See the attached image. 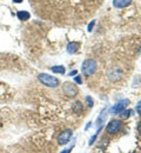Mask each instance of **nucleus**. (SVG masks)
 I'll return each instance as SVG.
<instances>
[{"instance_id": "nucleus-1", "label": "nucleus", "mask_w": 141, "mask_h": 153, "mask_svg": "<svg viewBox=\"0 0 141 153\" xmlns=\"http://www.w3.org/2000/svg\"><path fill=\"white\" fill-rule=\"evenodd\" d=\"M98 65L94 59H86L81 65V73L83 76H92L97 72Z\"/></svg>"}, {"instance_id": "nucleus-2", "label": "nucleus", "mask_w": 141, "mask_h": 153, "mask_svg": "<svg viewBox=\"0 0 141 153\" xmlns=\"http://www.w3.org/2000/svg\"><path fill=\"white\" fill-rule=\"evenodd\" d=\"M38 80L40 81L44 86H47V87H52V88H55L60 85V80L58 78L53 76H49L47 73H40L38 76Z\"/></svg>"}, {"instance_id": "nucleus-3", "label": "nucleus", "mask_w": 141, "mask_h": 153, "mask_svg": "<svg viewBox=\"0 0 141 153\" xmlns=\"http://www.w3.org/2000/svg\"><path fill=\"white\" fill-rule=\"evenodd\" d=\"M128 105H129V99H122V100H120V101H118L115 105H113V106L108 110V112H109V114L111 115L120 114L123 110L127 108Z\"/></svg>"}, {"instance_id": "nucleus-4", "label": "nucleus", "mask_w": 141, "mask_h": 153, "mask_svg": "<svg viewBox=\"0 0 141 153\" xmlns=\"http://www.w3.org/2000/svg\"><path fill=\"white\" fill-rule=\"evenodd\" d=\"M62 92L63 94L68 98H74V97L78 96V87L75 86V84L73 82H65L63 86H62Z\"/></svg>"}, {"instance_id": "nucleus-5", "label": "nucleus", "mask_w": 141, "mask_h": 153, "mask_svg": "<svg viewBox=\"0 0 141 153\" xmlns=\"http://www.w3.org/2000/svg\"><path fill=\"white\" fill-rule=\"evenodd\" d=\"M121 127H122V123H121V120L113 119V120H111V121L107 124L106 130H107V133L115 134V133H118V132L120 131Z\"/></svg>"}, {"instance_id": "nucleus-6", "label": "nucleus", "mask_w": 141, "mask_h": 153, "mask_svg": "<svg viewBox=\"0 0 141 153\" xmlns=\"http://www.w3.org/2000/svg\"><path fill=\"white\" fill-rule=\"evenodd\" d=\"M73 135L72 130H65L58 135V144L59 145H66L67 143H69L71 138Z\"/></svg>"}, {"instance_id": "nucleus-7", "label": "nucleus", "mask_w": 141, "mask_h": 153, "mask_svg": "<svg viewBox=\"0 0 141 153\" xmlns=\"http://www.w3.org/2000/svg\"><path fill=\"white\" fill-rule=\"evenodd\" d=\"M107 114H108V108L105 107V108L100 112V114H99V117H98V119H97V127H98V128H102L103 124L106 123Z\"/></svg>"}, {"instance_id": "nucleus-8", "label": "nucleus", "mask_w": 141, "mask_h": 153, "mask_svg": "<svg viewBox=\"0 0 141 153\" xmlns=\"http://www.w3.org/2000/svg\"><path fill=\"white\" fill-rule=\"evenodd\" d=\"M79 48H80V42H78V41H71L67 45V53L74 54V53H77L79 51Z\"/></svg>"}, {"instance_id": "nucleus-9", "label": "nucleus", "mask_w": 141, "mask_h": 153, "mask_svg": "<svg viewBox=\"0 0 141 153\" xmlns=\"http://www.w3.org/2000/svg\"><path fill=\"white\" fill-rule=\"evenodd\" d=\"M133 0H113V6L115 8H125L132 4Z\"/></svg>"}, {"instance_id": "nucleus-10", "label": "nucleus", "mask_w": 141, "mask_h": 153, "mask_svg": "<svg viewBox=\"0 0 141 153\" xmlns=\"http://www.w3.org/2000/svg\"><path fill=\"white\" fill-rule=\"evenodd\" d=\"M51 71L53 73H57V74H65V67L62 65H58V66H52L51 67Z\"/></svg>"}, {"instance_id": "nucleus-11", "label": "nucleus", "mask_w": 141, "mask_h": 153, "mask_svg": "<svg viewBox=\"0 0 141 153\" xmlns=\"http://www.w3.org/2000/svg\"><path fill=\"white\" fill-rule=\"evenodd\" d=\"M17 16H18V19L19 20H28L31 18V14L27 11H19Z\"/></svg>"}, {"instance_id": "nucleus-12", "label": "nucleus", "mask_w": 141, "mask_h": 153, "mask_svg": "<svg viewBox=\"0 0 141 153\" xmlns=\"http://www.w3.org/2000/svg\"><path fill=\"white\" fill-rule=\"evenodd\" d=\"M73 111H74L77 114H79L80 112H82V104H81L80 101H77V102L73 105Z\"/></svg>"}, {"instance_id": "nucleus-13", "label": "nucleus", "mask_w": 141, "mask_h": 153, "mask_svg": "<svg viewBox=\"0 0 141 153\" xmlns=\"http://www.w3.org/2000/svg\"><path fill=\"white\" fill-rule=\"evenodd\" d=\"M100 132H101V128H98V131L95 132V134H94V135H92V137L89 138V141H88V145H89V146H92V145L95 143V140H97V138H98V135H99Z\"/></svg>"}, {"instance_id": "nucleus-14", "label": "nucleus", "mask_w": 141, "mask_h": 153, "mask_svg": "<svg viewBox=\"0 0 141 153\" xmlns=\"http://www.w3.org/2000/svg\"><path fill=\"white\" fill-rule=\"evenodd\" d=\"M132 113H133L132 110H123L120 113V117L122 119H127V118H129V115L132 114Z\"/></svg>"}, {"instance_id": "nucleus-15", "label": "nucleus", "mask_w": 141, "mask_h": 153, "mask_svg": "<svg viewBox=\"0 0 141 153\" xmlns=\"http://www.w3.org/2000/svg\"><path fill=\"white\" fill-rule=\"evenodd\" d=\"M86 101H87V105H88V107L89 108H92L93 106H94V101H93V98L89 96L86 97Z\"/></svg>"}, {"instance_id": "nucleus-16", "label": "nucleus", "mask_w": 141, "mask_h": 153, "mask_svg": "<svg viewBox=\"0 0 141 153\" xmlns=\"http://www.w3.org/2000/svg\"><path fill=\"white\" fill-rule=\"evenodd\" d=\"M94 25H95V20H92V21H91V24H89V25H88V27H87V31H88V32H92V31H93Z\"/></svg>"}, {"instance_id": "nucleus-17", "label": "nucleus", "mask_w": 141, "mask_h": 153, "mask_svg": "<svg viewBox=\"0 0 141 153\" xmlns=\"http://www.w3.org/2000/svg\"><path fill=\"white\" fill-rule=\"evenodd\" d=\"M135 110H137V112H138V114L141 117V99L138 101V104H137V107H135Z\"/></svg>"}, {"instance_id": "nucleus-18", "label": "nucleus", "mask_w": 141, "mask_h": 153, "mask_svg": "<svg viewBox=\"0 0 141 153\" xmlns=\"http://www.w3.org/2000/svg\"><path fill=\"white\" fill-rule=\"evenodd\" d=\"M74 81H75L77 84L81 85V84H82V78H81L80 76H74Z\"/></svg>"}, {"instance_id": "nucleus-19", "label": "nucleus", "mask_w": 141, "mask_h": 153, "mask_svg": "<svg viewBox=\"0 0 141 153\" xmlns=\"http://www.w3.org/2000/svg\"><path fill=\"white\" fill-rule=\"evenodd\" d=\"M78 74V71L77 70H74V71H71L69 73H68V76H77Z\"/></svg>"}, {"instance_id": "nucleus-20", "label": "nucleus", "mask_w": 141, "mask_h": 153, "mask_svg": "<svg viewBox=\"0 0 141 153\" xmlns=\"http://www.w3.org/2000/svg\"><path fill=\"white\" fill-rule=\"evenodd\" d=\"M72 152V147L71 149H65V150H62L61 153H71Z\"/></svg>"}, {"instance_id": "nucleus-21", "label": "nucleus", "mask_w": 141, "mask_h": 153, "mask_svg": "<svg viewBox=\"0 0 141 153\" xmlns=\"http://www.w3.org/2000/svg\"><path fill=\"white\" fill-rule=\"evenodd\" d=\"M138 132H139V134L141 135V120L139 121V124H138Z\"/></svg>"}, {"instance_id": "nucleus-22", "label": "nucleus", "mask_w": 141, "mask_h": 153, "mask_svg": "<svg viewBox=\"0 0 141 153\" xmlns=\"http://www.w3.org/2000/svg\"><path fill=\"white\" fill-rule=\"evenodd\" d=\"M91 124H92V123L89 121V123H88V125H86V127H85V130H88V127H91Z\"/></svg>"}, {"instance_id": "nucleus-23", "label": "nucleus", "mask_w": 141, "mask_h": 153, "mask_svg": "<svg viewBox=\"0 0 141 153\" xmlns=\"http://www.w3.org/2000/svg\"><path fill=\"white\" fill-rule=\"evenodd\" d=\"M13 1H14L16 4H20V2H22L24 0H13Z\"/></svg>"}]
</instances>
